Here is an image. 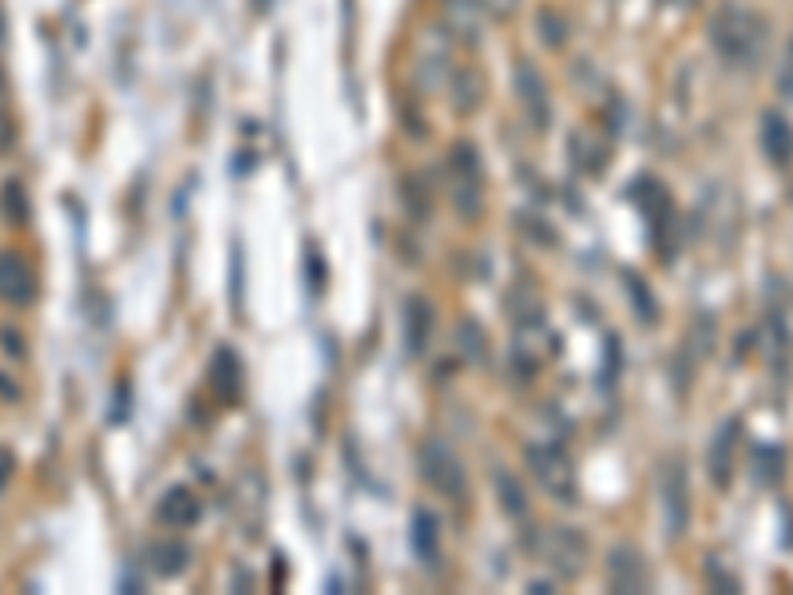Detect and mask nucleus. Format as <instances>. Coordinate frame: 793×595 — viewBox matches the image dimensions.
I'll return each mask as SVG.
<instances>
[{"mask_svg": "<svg viewBox=\"0 0 793 595\" xmlns=\"http://www.w3.org/2000/svg\"><path fill=\"white\" fill-rule=\"evenodd\" d=\"M607 584H611V592H623V595L647 592L651 572H647L643 552L634 544H615L611 555H607Z\"/></svg>", "mask_w": 793, "mask_h": 595, "instance_id": "8", "label": "nucleus"}, {"mask_svg": "<svg viewBox=\"0 0 793 595\" xmlns=\"http://www.w3.org/2000/svg\"><path fill=\"white\" fill-rule=\"evenodd\" d=\"M540 555H544V564L552 567L555 575L575 580V575L584 572V564H587V540H584L579 528L555 524V528H547L544 540H540Z\"/></svg>", "mask_w": 793, "mask_h": 595, "instance_id": "6", "label": "nucleus"}, {"mask_svg": "<svg viewBox=\"0 0 793 595\" xmlns=\"http://www.w3.org/2000/svg\"><path fill=\"white\" fill-rule=\"evenodd\" d=\"M659 496H663V524L666 536L678 540L691 528V480H686V465L678 456L663 461L659 468Z\"/></svg>", "mask_w": 793, "mask_h": 595, "instance_id": "5", "label": "nucleus"}, {"mask_svg": "<svg viewBox=\"0 0 793 595\" xmlns=\"http://www.w3.org/2000/svg\"><path fill=\"white\" fill-rule=\"evenodd\" d=\"M492 480H496V496H500V508H504L512 520H524L528 516V493H524V485H520V476L508 473V468H496Z\"/></svg>", "mask_w": 793, "mask_h": 595, "instance_id": "16", "label": "nucleus"}, {"mask_svg": "<svg viewBox=\"0 0 793 595\" xmlns=\"http://www.w3.org/2000/svg\"><path fill=\"white\" fill-rule=\"evenodd\" d=\"M710 44L726 64L753 72L765 60V20L730 0V4H723V9L714 12Z\"/></svg>", "mask_w": 793, "mask_h": 595, "instance_id": "1", "label": "nucleus"}, {"mask_svg": "<svg viewBox=\"0 0 793 595\" xmlns=\"http://www.w3.org/2000/svg\"><path fill=\"white\" fill-rule=\"evenodd\" d=\"M401 198H405L409 215H413L416 223H425V218L433 215V195H428V187L416 175H409L405 183H401Z\"/></svg>", "mask_w": 793, "mask_h": 595, "instance_id": "20", "label": "nucleus"}, {"mask_svg": "<svg viewBox=\"0 0 793 595\" xmlns=\"http://www.w3.org/2000/svg\"><path fill=\"white\" fill-rule=\"evenodd\" d=\"M456 84H465V91H456V108L460 111H472L476 104H480V96H485V88H480V76H476L472 68H465V72H456Z\"/></svg>", "mask_w": 793, "mask_h": 595, "instance_id": "21", "label": "nucleus"}, {"mask_svg": "<svg viewBox=\"0 0 793 595\" xmlns=\"http://www.w3.org/2000/svg\"><path fill=\"white\" fill-rule=\"evenodd\" d=\"M421 473H425L428 485L445 496V500H453V505H460L468 496L465 465H460V456H456L445 441H425V445H421Z\"/></svg>", "mask_w": 793, "mask_h": 595, "instance_id": "4", "label": "nucleus"}, {"mask_svg": "<svg viewBox=\"0 0 793 595\" xmlns=\"http://www.w3.org/2000/svg\"><path fill=\"white\" fill-rule=\"evenodd\" d=\"M155 516L163 528H195L198 516H203V505H198V496L191 493V488H171V493H163V500H159Z\"/></svg>", "mask_w": 793, "mask_h": 595, "instance_id": "12", "label": "nucleus"}, {"mask_svg": "<svg viewBox=\"0 0 793 595\" xmlns=\"http://www.w3.org/2000/svg\"><path fill=\"white\" fill-rule=\"evenodd\" d=\"M4 349H9V354H24V342H20V334L4 329Z\"/></svg>", "mask_w": 793, "mask_h": 595, "instance_id": "28", "label": "nucleus"}, {"mask_svg": "<svg viewBox=\"0 0 793 595\" xmlns=\"http://www.w3.org/2000/svg\"><path fill=\"white\" fill-rule=\"evenodd\" d=\"M460 342H465V349L476 357V361H485V329H480V322H460Z\"/></svg>", "mask_w": 793, "mask_h": 595, "instance_id": "23", "label": "nucleus"}, {"mask_svg": "<svg viewBox=\"0 0 793 595\" xmlns=\"http://www.w3.org/2000/svg\"><path fill=\"white\" fill-rule=\"evenodd\" d=\"M448 171H453L456 215H465L468 223H476L480 210H485V167H480V155H476L472 143H456Z\"/></svg>", "mask_w": 793, "mask_h": 595, "instance_id": "3", "label": "nucleus"}, {"mask_svg": "<svg viewBox=\"0 0 793 595\" xmlns=\"http://www.w3.org/2000/svg\"><path fill=\"white\" fill-rule=\"evenodd\" d=\"M0 207H4V218H9L12 227H24L29 223V195L20 187L17 178H9L4 187H0Z\"/></svg>", "mask_w": 793, "mask_h": 595, "instance_id": "18", "label": "nucleus"}, {"mask_svg": "<svg viewBox=\"0 0 793 595\" xmlns=\"http://www.w3.org/2000/svg\"><path fill=\"white\" fill-rule=\"evenodd\" d=\"M12 143H17V123H12L9 111L0 108V151H9Z\"/></svg>", "mask_w": 793, "mask_h": 595, "instance_id": "24", "label": "nucleus"}, {"mask_svg": "<svg viewBox=\"0 0 793 595\" xmlns=\"http://www.w3.org/2000/svg\"><path fill=\"white\" fill-rule=\"evenodd\" d=\"M485 9L492 12V17H508V12L515 9V0H485Z\"/></svg>", "mask_w": 793, "mask_h": 595, "instance_id": "27", "label": "nucleus"}, {"mask_svg": "<svg viewBox=\"0 0 793 595\" xmlns=\"http://www.w3.org/2000/svg\"><path fill=\"white\" fill-rule=\"evenodd\" d=\"M623 282H627V294L634 298V314H639V322H647V326H651V322H659V306H654V294L647 290L643 278L634 274V270H627Z\"/></svg>", "mask_w": 793, "mask_h": 595, "instance_id": "19", "label": "nucleus"}, {"mask_svg": "<svg viewBox=\"0 0 793 595\" xmlns=\"http://www.w3.org/2000/svg\"><path fill=\"white\" fill-rule=\"evenodd\" d=\"M785 84H790V91H793V40H790V68H785Z\"/></svg>", "mask_w": 793, "mask_h": 595, "instance_id": "30", "label": "nucleus"}, {"mask_svg": "<svg viewBox=\"0 0 793 595\" xmlns=\"http://www.w3.org/2000/svg\"><path fill=\"white\" fill-rule=\"evenodd\" d=\"M12 468H17V461H12V453L4 445H0V488L9 485V476H12Z\"/></svg>", "mask_w": 793, "mask_h": 595, "instance_id": "26", "label": "nucleus"}, {"mask_svg": "<svg viewBox=\"0 0 793 595\" xmlns=\"http://www.w3.org/2000/svg\"><path fill=\"white\" fill-rule=\"evenodd\" d=\"M762 151L773 167H790L793 163V123L782 111H765L762 116Z\"/></svg>", "mask_w": 793, "mask_h": 595, "instance_id": "11", "label": "nucleus"}, {"mask_svg": "<svg viewBox=\"0 0 793 595\" xmlns=\"http://www.w3.org/2000/svg\"><path fill=\"white\" fill-rule=\"evenodd\" d=\"M413 548L421 555V564H441V532H436V516L433 512H413Z\"/></svg>", "mask_w": 793, "mask_h": 595, "instance_id": "15", "label": "nucleus"}, {"mask_svg": "<svg viewBox=\"0 0 793 595\" xmlns=\"http://www.w3.org/2000/svg\"><path fill=\"white\" fill-rule=\"evenodd\" d=\"M148 564H151V572L155 575H183L187 572V564H191V548L183 544V540H155V544H148Z\"/></svg>", "mask_w": 793, "mask_h": 595, "instance_id": "14", "label": "nucleus"}, {"mask_svg": "<svg viewBox=\"0 0 793 595\" xmlns=\"http://www.w3.org/2000/svg\"><path fill=\"white\" fill-rule=\"evenodd\" d=\"M515 96L524 104V116L535 131H547L552 123V91H547L544 72L535 68L532 60H520L515 64Z\"/></svg>", "mask_w": 793, "mask_h": 595, "instance_id": "7", "label": "nucleus"}, {"mask_svg": "<svg viewBox=\"0 0 793 595\" xmlns=\"http://www.w3.org/2000/svg\"><path fill=\"white\" fill-rule=\"evenodd\" d=\"M544 40H547V44H564V40H567L564 24H555V29H552V12H544Z\"/></svg>", "mask_w": 793, "mask_h": 595, "instance_id": "25", "label": "nucleus"}, {"mask_svg": "<svg viewBox=\"0 0 793 595\" xmlns=\"http://www.w3.org/2000/svg\"><path fill=\"white\" fill-rule=\"evenodd\" d=\"M428 334H433V314L421 298H409L405 306V337H409V354H421L428 346Z\"/></svg>", "mask_w": 793, "mask_h": 595, "instance_id": "17", "label": "nucleus"}, {"mask_svg": "<svg viewBox=\"0 0 793 595\" xmlns=\"http://www.w3.org/2000/svg\"><path fill=\"white\" fill-rule=\"evenodd\" d=\"M706 580H710V587H718V592H726V595H738V592H742L738 575L726 572L723 560H714V555H710V564H706Z\"/></svg>", "mask_w": 793, "mask_h": 595, "instance_id": "22", "label": "nucleus"}, {"mask_svg": "<svg viewBox=\"0 0 793 595\" xmlns=\"http://www.w3.org/2000/svg\"><path fill=\"white\" fill-rule=\"evenodd\" d=\"M0 298L9 306H29L36 298V274H32L29 258L17 250H0Z\"/></svg>", "mask_w": 793, "mask_h": 595, "instance_id": "10", "label": "nucleus"}, {"mask_svg": "<svg viewBox=\"0 0 793 595\" xmlns=\"http://www.w3.org/2000/svg\"><path fill=\"white\" fill-rule=\"evenodd\" d=\"M0 397H9V401H17V397H20V389L12 386L9 377H0Z\"/></svg>", "mask_w": 793, "mask_h": 595, "instance_id": "29", "label": "nucleus"}, {"mask_svg": "<svg viewBox=\"0 0 793 595\" xmlns=\"http://www.w3.org/2000/svg\"><path fill=\"white\" fill-rule=\"evenodd\" d=\"M528 468H532V476L544 485V493L552 496V500H560V505H575V500H579V476H575L572 456L555 445V441L552 445L532 441V445H528Z\"/></svg>", "mask_w": 793, "mask_h": 595, "instance_id": "2", "label": "nucleus"}, {"mask_svg": "<svg viewBox=\"0 0 793 595\" xmlns=\"http://www.w3.org/2000/svg\"><path fill=\"white\" fill-rule=\"evenodd\" d=\"M238 357L230 349H218L215 361H210V393L222 401V405H235L238 389H242V374H238Z\"/></svg>", "mask_w": 793, "mask_h": 595, "instance_id": "13", "label": "nucleus"}, {"mask_svg": "<svg viewBox=\"0 0 793 595\" xmlns=\"http://www.w3.org/2000/svg\"><path fill=\"white\" fill-rule=\"evenodd\" d=\"M738 441H742V421H738V416H726L723 429H718L710 441V453H706V468H710V480L718 488H730V480H734Z\"/></svg>", "mask_w": 793, "mask_h": 595, "instance_id": "9", "label": "nucleus"}]
</instances>
